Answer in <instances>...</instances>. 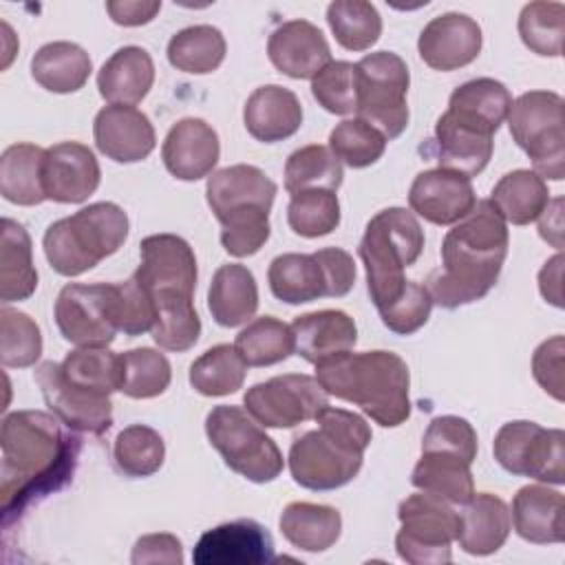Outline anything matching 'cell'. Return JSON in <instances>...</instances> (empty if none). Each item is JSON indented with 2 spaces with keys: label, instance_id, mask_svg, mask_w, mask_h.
Masks as SVG:
<instances>
[{
  "label": "cell",
  "instance_id": "obj_28",
  "mask_svg": "<svg viewBox=\"0 0 565 565\" xmlns=\"http://www.w3.org/2000/svg\"><path fill=\"white\" fill-rule=\"evenodd\" d=\"M463 505L457 530L459 547L472 556L499 552L512 530V516L505 501L490 492H475Z\"/></svg>",
  "mask_w": 565,
  "mask_h": 565
},
{
  "label": "cell",
  "instance_id": "obj_50",
  "mask_svg": "<svg viewBox=\"0 0 565 565\" xmlns=\"http://www.w3.org/2000/svg\"><path fill=\"white\" fill-rule=\"evenodd\" d=\"M329 148L349 168H369L382 159L386 139L380 130L360 117L340 121L329 135Z\"/></svg>",
  "mask_w": 565,
  "mask_h": 565
},
{
  "label": "cell",
  "instance_id": "obj_55",
  "mask_svg": "<svg viewBox=\"0 0 565 565\" xmlns=\"http://www.w3.org/2000/svg\"><path fill=\"white\" fill-rule=\"evenodd\" d=\"M563 335H554L541 342L532 355V375L539 386L556 402H563Z\"/></svg>",
  "mask_w": 565,
  "mask_h": 565
},
{
  "label": "cell",
  "instance_id": "obj_25",
  "mask_svg": "<svg viewBox=\"0 0 565 565\" xmlns=\"http://www.w3.org/2000/svg\"><path fill=\"white\" fill-rule=\"evenodd\" d=\"M243 124L256 141L276 143L289 139L302 126L300 99L278 84L258 86L245 102Z\"/></svg>",
  "mask_w": 565,
  "mask_h": 565
},
{
  "label": "cell",
  "instance_id": "obj_3",
  "mask_svg": "<svg viewBox=\"0 0 565 565\" xmlns=\"http://www.w3.org/2000/svg\"><path fill=\"white\" fill-rule=\"evenodd\" d=\"M141 263L132 274L154 307L152 340L174 353L199 342L201 318L194 309L196 256L177 234H150L139 245Z\"/></svg>",
  "mask_w": 565,
  "mask_h": 565
},
{
  "label": "cell",
  "instance_id": "obj_59",
  "mask_svg": "<svg viewBox=\"0 0 565 565\" xmlns=\"http://www.w3.org/2000/svg\"><path fill=\"white\" fill-rule=\"evenodd\" d=\"M561 274H563V254L558 252L556 256H552L543 269L539 271V289L541 296L552 302L554 307H563V289H561Z\"/></svg>",
  "mask_w": 565,
  "mask_h": 565
},
{
  "label": "cell",
  "instance_id": "obj_30",
  "mask_svg": "<svg viewBox=\"0 0 565 565\" xmlns=\"http://www.w3.org/2000/svg\"><path fill=\"white\" fill-rule=\"evenodd\" d=\"M207 309L214 322L227 329L249 322L258 309L254 274L238 263L221 265L207 289Z\"/></svg>",
  "mask_w": 565,
  "mask_h": 565
},
{
  "label": "cell",
  "instance_id": "obj_24",
  "mask_svg": "<svg viewBox=\"0 0 565 565\" xmlns=\"http://www.w3.org/2000/svg\"><path fill=\"white\" fill-rule=\"evenodd\" d=\"M267 55L278 73L294 79H313L331 62L327 38L307 20L278 24L269 33Z\"/></svg>",
  "mask_w": 565,
  "mask_h": 565
},
{
  "label": "cell",
  "instance_id": "obj_13",
  "mask_svg": "<svg viewBox=\"0 0 565 565\" xmlns=\"http://www.w3.org/2000/svg\"><path fill=\"white\" fill-rule=\"evenodd\" d=\"M492 452L510 475L554 486L565 481V433L561 428H543L527 419L508 422L494 435Z\"/></svg>",
  "mask_w": 565,
  "mask_h": 565
},
{
  "label": "cell",
  "instance_id": "obj_54",
  "mask_svg": "<svg viewBox=\"0 0 565 565\" xmlns=\"http://www.w3.org/2000/svg\"><path fill=\"white\" fill-rule=\"evenodd\" d=\"M117 324L124 335H141L154 327V307L146 289L130 276L117 282Z\"/></svg>",
  "mask_w": 565,
  "mask_h": 565
},
{
  "label": "cell",
  "instance_id": "obj_41",
  "mask_svg": "<svg viewBox=\"0 0 565 565\" xmlns=\"http://www.w3.org/2000/svg\"><path fill=\"white\" fill-rule=\"evenodd\" d=\"M512 106V95L499 79L492 77H477L463 82L450 93L448 110L470 117L490 130H499L501 124L508 119Z\"/></svg>",
  "mask_w": 565,
  "mask_h": 565
},
{
  "label": "cell",
  "instance_id": "obj_5",
  "mask_svg": "<svg viewBox=\"0 0 565 565\" xmlns=\"http://www.w3.org/2000/svg\"><path fill=\"white\" fill-rule=\"evenodd\" d=\"M316 422V430L294 439L289 472L300 488L338 490L358 477L373 433L362 415L333 406L322 408Z\"/></svg>",
  "mask_w": 565,
  "mask_h": 565
},
{
  "label": "cell",
  "instance_id": "obj_19",
  "mask_svg": "<svg viewBox=\"0 0 565 565\" xmlns=\"http://www.w3.org/2000/svg\"><path fill=\"white\" fill-rule=\"evenodd\" d=\"M102 170L93 150L79 141H60L44 152L42 185L46 201L84 203L99 188Z\"/></svg>",
  "mask_w": 565,
  "mask_h": 565
},
{
  "label": "cell",
  "instance_id": "obj_44",
  "mask_svg": "<svg viewBox=\"0 0 565 565\" xmlns=\"http://www.w3.org/2000/svg\"><path fill=\"white\" fill-rule=\"evenodd\" d=\"M113 459L121 475L130 479H143L159 472L163 466L166 444L154 428L132 424L115 437Z\"/></svg>",
  "mask_w": 565,
  "mask_h": 565
},
{
  "label": "cell",
  "instance_id": "obj_56",
  "mask_svg": "<svg viewBox=\"0 0 565 565\" xmlns=\"http://www.w3.org/2000/svg\"><path fill=\"white\" fill-rule=\"evenodd\" d=\"M313 254L324 267L327 282H329V298L347 296L355 285L353 256L349 252H344L342 247H322Z\"/></svg>",
  "mask_w": 565,
  "mask_h": 565
},
{
  "label": "cell",
  "instance_id": "obj_14",
  "mask_svg": "<svg viewBox=\"0 0 565 565\" xmlns=\"http://www.w3.org/2000/svg\"><path fill=\"white\" fill-rule=\"evenodd\" d=\"M55 324L75 347H108L117 331V282H68L55 300Z\"/></svg>",
  "mask_w": 565,
  "mask_h": 565
},
{
  "label": "cell",
  "instance_id": "obj_58",
  "mask_svg": "<svg viewBox=\"0 0 565 565\" xmlns=\"http://www.w3.org/2000/svg\"><path fill=\"white\" fill-rule=\"evenodd\" d=\"M106 11L115 24L121 26H141L154 20L161 11V2L157 0H110L106 2Z\"/></svg>",
  "mask_w": 565,
  "mask_h": 565
},
{
  "label": "cell",
  "instance_id": "obj_38",
  "mask_svg": "<svg viewBox=\"0 0 565 565\" xmlns=\"http://www.w3.org/2000/svg\"><path fill=\"white\" fill-rule=\"evenodd\" d=\"M168 62L190 75L216 71L227 53L223 33L212 24H194L174 33L168 42Z\"/></svg>",
  "mask_w": 565,
  "mask_h": 565
},
{
  "label": "cell",
  "instance_id": "obj_39",
  "mask_svg": "<svg viewBox=\"0 0 565 565\" xmlns=\"http://www.w3.org/2000/svg\"><path fill=\"white\" fill-rule=\"evenodd\" d=\"M234 349L247 366L278 364L296 351L291 324H285L274 316L254 318L236 335Z\"/></svg>",
  "mask_w": 565,
  "mask_h": 565
},
{
  "label": "cell",
  "instance_id": "obj_22",
  "mask_svg": "<svg viewBox=\"0 0 565 565\" xmlns=\"http://www.w3.org/2000/svg\"><path fill=\"white\" fill-rule=\"evenodd\" d=\"M221 143L216 130L199 117L179 119L166 135L161 159L166 170L179 181H199L216 168Z\"/></svg>",
  "mask_w": 565,
  "mask_h": 565
},
{
  "label": "cell",
  "instance_id": "obj_21",
  "mask_svg": "<svg viewBox=\"0 0 565 565\" xmlns=\"http://www.w3.org/2000/svg\"><path fill=\"white\" fill-rule=\"evenodd\" d=\"M477 203L472 181L444 168L424 170L408 190L411 212L433 225L459 223Z\"/></svg>",
  "mask_w": 565,
  "mask_h": 565
},
{
  "label": "cell",
  "instance_id": "obj_42",
  "mask_svg": "<svg viewBox=\"0 0 565 565\" xmlns=\"http://www.w3.org/2000/svg\"><path fill=\"white\" fill-rule=\"evenodd\" d=\"M342 183V163L329 146L309 143L294 150L285 163V190L298 194L305 190H333Z\"/></svg>",
  "mask_w": 565,
  "mask_h": 565
},
{
  "label": "cell",
  "instance_id": "obj_6",
  "mask_svg": "<svg viewBox=\"0 0 565 565\" xmlns=\"http://www.w3.org/2000/svg\"><path fill=\"white\" fill-rule=\"evenodd\" d=\"M276 190V183L249 163L212 172L205 185V199L221 223V245L230 256H254L267 243Z\"/></svg>",
  "mask_w": 565,
  "mask_h": 565
},
{
  "label": "cell",
  "instance_id": "obj_49",
  "mask_svg": "<svg viewBox=\"0 0 565 565\" xmlns=\"http://www.w3.org/2000/svg\"><path fill=\"white\" fill-rule=\"evenodd\" d=\"M42 355V333L35 320L18 309H0V362L7 369L33 366Z\"/></svg>",
  "mask_w": 565,
  "mask_h": 565
},
{
  "label": "cell",
  "instance_id": "obj_35",
  "mask_svg": "<svg viewBox=\"0 0 565 565\" xmlns=\"http://www.w3.org/2000/svg\"><path fill=\"white\" fill-rule=\"evenodd\" d=\"M44 148L35 143H13L0 157V194L13 205H40L46 201L42 185Z\"/></svg>",
  "mask_w": 565,
  "mask_h": 565
},
{
  "label": "cell",
  "instance_id": "obj_27",
  "mask_svg": "<svg viewBox=\"0 0 565 565\" xmlns=\"http://www.w3.org/2000/svg\"><path fill=\"white\" fill-rule=\"evenodd\" d=\"M565 501L558 490L543 483H530L519 488L512 499V523L514 532L536 545L563 543L565 539Z\"/></svg>",
  "mask_w": 565,
  "mask_h": 565
},
{
  "label": "cell",
  "instance_id": "obj_23",
  "mask_svg": "<svg viewBox=\"0 0 565 565\" xmlns=\"http://www.w3.org/2000/svg\"><path fill=\"white\" fill-rule=\"evenodd\" d=\"M97 150L117 163L143 161L157 146L154 128L135 106H104L93 121Z\"/></svg>",
  "mask_w": 565,
  "mask_h": 565
},
{
  "label": "cell",
  "instance_id": "obj_26",
  "mask_svg": "<svg viewBox=\"0 0 565 565\" xmlns=\"http://www.w3.org/2000/svg\"><path fill=\"white\" fill-rule=\"evenodd\" d=\"M291 331L296 353L313 366L338 353L351 351L358 342L353 318L340 309H320L296 316Z\"/></svg>",
  "mask_w": 565,
  "mask_h": 565
},
{
  "label": "cell",
  "instance_id": "obj_31",
  "mask_svg": "<svg viewBox=\"0 0 565 565\" xmlns=\"http://www.w3.org/2000/svg\"><path fill=\"white\" fill-rule=\"evenodd\" d=\"M93 71L88 53L75 42H49L31 57V77L49 93L66 95L84 88Z\"/></svg>",
  "mask_w": 565,
  "mask_h": 565
},
{
  "label": "cell",
  "instance_id": "obj_34",
  "mask_svg": "<svg viewBox=\"0 0 565 565\" xmlns=\"http://www.w3.org/2000/svg\"><path fill=\"white\" fill-rule=\"evenodd\" d=\"M278 527L294 547L305 552H327L340 539L342 516L331 505L294 501L280 512Z\"/></svg>",
  "mask_w": 565,
  "mask_h": 565
},
{
  "label": "cell",
  "instance_id": "obj_18",
  "mask_svg": "<svg viewBox=\"0 0 565 565\" xmlns=\"http://www.w3.org/2000/svg\"><path fill=\"white\" fill-rule=\"evenodd\" d=\"M194 565H263L274 561V539L254 519L221 523L201 534L192 552Z\"/></svg>",
  "mask_w": 565,
  "mask_h": 565
},
{
  "label": "cell",
  "instance_id": "obj_53",
  "mask_svg": "<svg viewBox=\"0 0 565 565\" xmlns=\"http://www.w3.org/2000/svg\"><path fill=\"white\" fill-rule=\"evenodd\" d=\"M430 309H433V298L426 285L417 280H406L404 291L377 313L388 331L397 335H411L428 322Z\"/></svg>",
  "mask_w": 565,
  "mask_h": 565
},
{
  "label": "cell",
  "instance_id": "obj_20",
  "mask_svg": "<svg viewBox=\"0 0 565 565\" xmlns=\"http://www.w3.org/2000/svg\"><path fill=\"white\" fill-rule=\"evenodd\" d=\"M481 26L466 13H441L419 33L417 51L424 64L450 73L472 64L481 53Z\"/></svg>",
  "mask_w": 565,
  "mask_h": 565
},
{
  "label": "cell",
  "instance_id": "obj_43",
  "mask_svg": "<svg viewBox=\"0 0 565 565\" xmlns=\"http://www.w3.org/2000/svg\"><path fill=\"white\" fill-rule=\"evenodd\" d=\"M327 22L335 42L347 51H366L382 35V18L366 0H335L327 7Z\"/></svg>",
  "mask_w": 565,
  "mask_h": 565
},
{
  "label": "cell",
  "instance_id": "obj_57",
  "mask_svg": "<svg viewBox=\"0 0 565 565\" xmlns=\"http://www.w3.org/2000/svg\"><path fill=\"white\" fill-rule=\"evenodd\" d=\"M132 565H146V563H170L181 565L183 563V547L181 541L174 534L159 532V534H146L137 539L132 554Z\"/></svg>",
  "mask_w": 565,
  "mask_h": 565
},
{
  "label": "cell",
  "instance_id": "obj_11",
  "mask_svg": "<svg viewBox=\"0 0 565 565\" xmlns=\"http://www.w3.org/2000/svg\"><path fill=\"white\" fill-rule=\"evenodd\" d=\"M408 66L397 53L375 51L355 64V113L386 141L397 139L408 126Z\"/></svg>",
  "mask_w": 565,
  "mask_h": 565
},
{
  "label": "cell",
  "instance_id": "obj_52",
  "mask_svg": "<svg viewBox=\"0 0 565 565\" xmlns=\"http://www.w3.org/2000/svg\"><path fill=\"white\" fill-rule=\"evenodd\" d=\"M477 430L468 419L457 415L435 417L422 437V452H448L468 463L477 459Z\"/></svg>",
  "mask_w": 565,
  "mask_h": 565
},
{
  "label": "cell",
  "instance_id": "obj_47",
  "mask_svg": "<svg viewBox=\"0 0 565 565\" xmlns=\"http://www.w3.org/2000/svg\"><path fill=\"white\" fill-rule=\"evenodd\" d=\"M60 364L64 375L75 384H82L104 395H113L115 391H119L121 364L119 355L113 353L108 347H77L75 351L66 353L64 362Z\"/></svg>",
  "mask_w": 565,
  "mask_h": 565
},
{
  "label": "cell",
  "instance_id": "obj_16",
  "mask_svg": "<svg viewBox=\"0 0 565 565\" xmlns=\"http://www.w3.org/2000/svg\"><path fill=\"white\" fill-rule=\"evenodd\" d=\"M49 411L75 433L104 435L113 426V402L110 395L90 391L82 384L71 382L62 364L42 362L33 373Z\"/></svg>",
  "mask_w": 565,
  "mask_h": 565
},
{
  "label": "cell",
  "instance_id": "obj_4",
  "mask_svg": "<svg viewBox=\"0 0 565 565\" xmlns=\"http://www.w3.org/2000/svg\"><path fill=\"white\" fill-rule=\"evenodd\" d=\"M316 380L327 395L360 406L384 428L402 426L411 415V373L393 351H344L316 364Z\"/></svg>",
  "mask_w": 565,
  "mask_h": 565
},
{
  "label": "cell",
  "instance_id": "obj_46",
  "mask_svg": "<svg viewBox=\"0 0 565 565\" xmlns=\"http://www.w3.org/2000/svg\"><path fill=\"white\" fill-rule=\"evenodd\" d=\"M519 35L532 53L558 57L563 53L565 4L547 0L525 4L519 15Z\"/></svg>",
  "mask_w": 565,
  "mask_h": 565
},
{
  "label": "cell",
  "instance_id": "obj_12",
  "mask_svg": "<svg viewBox=\"0 0 565 565\" xmlns=\"http://www.w3.org/2000/svg\"><path fill=\"white\" fill-rule=\"evenodd\" d=\"M399 532L395 536L397 556L411 565H441L450 561V545L457 541L459 512L452 503L433 494H408L399 508Z\"/></svg>",
  "mask_w": 565,
  "mask_h": 565
},
{
  "label": "cell",
  "instance_id": "obj_15",
  "mask_svg": "<svg viewBox=\"0 0 565 565\" xmlns=\"http://www.w3.org/2000/svg\"><path fill=\"white\" fill-rule=\"evenodd\" d=\"M245 411L265 428H296L329 406L320 382L305 373H285L258 382L243 395Z\"/></svg>",
  "mask_w": 565,
  "mask_h": 565
},
{
  "label": "cell",
  "instance_id": "obj_9",
  "mask_svg": "<svg viewBox=\"0 0 565 565\" xmlns=\"http://www.w3.org/2000/svg\"><path fill=\"white\" fill-rule=\"evenodd\" d=\"M205 435L225 466L247 481L269 483L285 468L276 441L241 406H214L205 417Z\"/></svg>",
  "mask_w": 565,
  "mask_h": 565
},
{
  "label": "cell",
  "instance_id": "obj_1",
  "mask_svg": "<svg viewBox=\"0 0 565 565\" xmlns=\"http://www.w3.org/2000/svg\"><path fill=\"white\" fill-rule=\"evenodd\" d=\"M62 426L44 411H15L2 417L0 508L4 525L73 479L82 444Z\"/></svg>",
  "mask_w": 565,
  "mask_h": 565
},
{
  "label": "cell",
  "instance_id": "obj_29",
  "mask_svg": "<svg viewBox=\"0 0 565 565\" xmlns=\"http://www.w3.org/2000/svg\"><path fill=\"white\" fill-rule=\"evenodd\" d=\"M154 84V62L141 46L117 49L97 73V90L115 106H137Z\"/></svg>",
  "mask_w": 565,
  "mask_h": 565
},
{
  "label": "cell",
  "instance_id": "obj_2",
  "mask_svg": "<svg viewBox=\"0 0 565 565\" xmlns=\"http://www.w3.org/2000/svg\"><path fill=\"white\" fill-rule=\"evenodd\" d=\"M508 245V223L490 199L477 201L441 241V269L426 280L433 305L457 309L488 296L501 276Z\"/></svg>",
  "mask_w": 565,
  "mask_h": 565
},
{
  "label": "cell",
  "instance_id": "obj_10",
  "mask_svg": "<svg viewBox=\"0 0 565 565\" xmlns=\"http://www.w3.org/2000/svg\"><path fill=\"white\" fill-rule=\"evenodd\" d=\"M563 97L552 90H527L516 97L508 113L514 143L532 159L541 179L565 177V117Z\"/></svg>",
  "mask_w": 565,
  "mask_h": 565
},
{
  "label": "cell",
  "instance_id": "obj_7",
  "mask_svg": "<svg viewBox=\"0 0 565 565\" xmlns=\"http://www.w3.org/2000/svg\"><path fill=\"white\" fill-rule=\"evenodd\" d=\"M128 238V216L110 201L90 203L71 216L51 223L42 247L60 276H79L113 256Z\"/></svg>",
  "mask_w": 565,
  "mask_h": 565
},
{
  "label": "cell",
  "instance_id": "obj_60",
  "mask_svg": "<svg viewBox=\"0 0 565 565\" xmlns=\"http://www.w3.org/2000/svg\"><path fill=\"white\" fill-rule=\"evenodd\" d=\"M539 234L552 247H563V199H554L547 203L543 214L539 216Z\"/></svg>",
  "mask_w": 565,
  "mask_h": 565
},
{
  "label": "cell",
  "instance_id": "obj_51",
  "mask_svg": "<svg viewBox=\"0 0 565 565\" xmlns=\"http://www.w3.org/2000/svg\"><path fill=\"white\" fill-rule=\"evenodd\" d=\"M311 95L331 115L355 113V104H358L355 64L344 60H331L311 79Z\"/></svg>",
  "mask_w": 565,
  "mask_h": 565
},
{
  "label": "cell",
  "instance_id": "obj_37",
  "mask_svg": "<svg viewBox=\"0 0 565 565\" xmlns=\"http://www.w3.org/2000/svg\"><path fill=\"white\" fill-rule=\"evenodd\" d=\"M411 483L417 490L433 492L450 503L463 505L475 494L470 463L448 452H422L413 468Z\"/></svg>",
  "mask_w": 565,
  "mask_h": 565
},
{
  "label": "cell",
  "instance_id": "obj_45",
  "mask_svg": "<svg viewBox=\"0 0 565 565\" xmlns=\"http://www.w3.org/2000/svg\"><path fill=\"white\" fill-rule=\"evenodd\" d=\"M121 364V382L119 391L132 399H150L170 386L172 369L168 358L150 347L130 349L119 353Z\"/></svg>",
  "mask_w": 565,
  "mask_h": 565
},
{
  "label": "cell",
  "instance_id": "obj_36",
  "mask_svg": "<svg viewBox=\"0 0 565 565\" xmlns=\"http://www.w3.org/2000/svg\"><path fill=\"white\" fill-rule=\"evenodd\" d=\"M490 203L497 207L505 223L530 225L547 207L550 190L545 179H541L534 170L521 168L503 174L494 183Z\"/></svg>",
  "mask_w": 565,
  "mask_h": 565
},
{
  "label": "cell",
  "instance_id": "obj_32",
  "mask_svg": "<svg viewBox=\"0 0 565 565\" xmlns=\"http://www.w3.org/2000/svg\"><path fill=\"white\" fill-rule=\"evenodd\" d=\"M267 280L271 294L287 305H305L329 298V282L316 254H280L269 263Z\"/></svg>",
  "mask_w": 565,
  "mask_h": 565
},
{
  "label": "cell",
  "instance_id": "obj_40",
  "mask_svg": "<svg viewBox=\"0 0 565 565\" xmlns=\"http://www.w3.org/2000/svg\"><path fill=\"white\" fill-rule=\"evenodd\" d=\"M247 364L234 344H216L190 364V386L205 397H223L243 388Z\"/></svg>",
  "mask_w": 565,
  "mask_h": 565
},
{
  "label": "cell",
  "instance_id": "obj_33",
  "mask_svg": "<svg viewBox=\"0 0 565 565\" xmlns=\"http://www.w3.org/2000/svg\"><path fill=\"white\" fill-rule=\"evenodd\" d=\"M38 289V271L33 265L31 236L22 223L2 218L0 243V300L4 305L20 302Z\"/></svg>",
  "mask_w": 565,
  "mask_h": 565
},
{
  "label": "cell",
  "instance_id": "obj_48",
  "mask_svg": "<svg viewBox=\"0 0 565 565\" xmlns=\"http://www.w3.org/2000/svg\"><path fill=\"white\" fill-rule=\"evenodd\" d=\"M287 223L294 234L305 238L331 234L340 225L338 194L322 188L291 194L287 205Z\"/></svg>",
  "mask_w": 565,
  "mask_h": 565
},
{
  "label": "cell",
  "instance_id": "obj_8",
  "mask_svg": "<svg viewBox=\"0 0 565 565\" xmlns=\"http://www.w3.org/2000/svg\"><path fill=\"white\" fill-rule=\"evenodd\" d=\"M424 249V230L406 207H386L364 227L358 254L366 269V289L375 309L391 305L406 287L404 271Z\"/></svg>",
  "mask_w": 565,
  "mask_h": 565
},
{
  "label": "cell",
  "instance_id": "obj_17",
  "mask_svg": "<svg viewBox=\"0 0 565 565\" xmlns=\"http://www.w3.org/2000/svg\"><path fill=\"white\" fill-rule=\"evenodd\" d=\"M494 150V132L483 124L446 110L430 139L428 152L437 159L439 168L459 172L468 179L486 170Z\"/></svg>",
  "mask_w": 565,
  "mask_h": 565
}]
</instances>
